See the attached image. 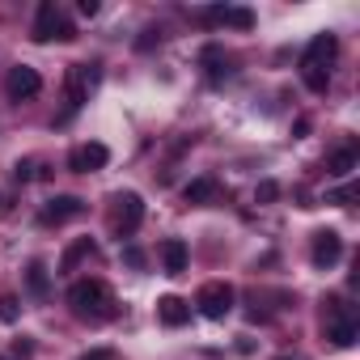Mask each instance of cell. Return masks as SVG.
I'll return each mask as SVG.
<instances>
[{"label": "cell", "instance_id": "1", "mask_svg": "<svg viewBox=\"0 0 360 360\" xmlns=\"http://www.w3.org/2000/svg\"><path fill=\"white\" fill-rule=\"evenodd\" d=\"M68 305H72L81 318H94V322H102V318L115 314V297H110V288H106L102 280H77V284L68 288Z\"/></svg>", "mask_w": 360, "mask_h": 360}, {"label": "cell", "instance_id": "2", "mask_svg": "<svg viewBox=\"0 0 360 360\" xmlns=\"http://www.w3.org/2000/svg\"><path fill=\"white\" fill-rule=\"evenodd\" d=\"M195 305H200V314L212 318V322L229 318V309H233V284H225V280H208V284L195 292Z\"/></svg>", "mask_w": 360, "mask_h": 360}, {"label": "cell", "instance_id": "3", "mask_svg": "<svg viewBox=\"0 0 360 360\" xmlns=\"http://www.w3.org/2000/svg\"><path fill=\"white\" fill-rule=\"evenodd\" d=\"M98 81H102V68L98 64H72L68 68V115H77L89 102V89Z\"/></svg>", "mask_w": 360, "mask_h": 360}, {"label": "cell", "instance_id": "4", "mask_svg": "<svg viewBox=\"0 0 360 360\" xmlns=\"http://www.w3.org/2000/svg\"><path fill=\"white\" fill-rule=\"evenodd\" d=\"M5 94H9L13 102L39 98V94H43V77H39V68H30V64H18V68H9V77H5Z\"/></svg>", "mask_w": 360, "mask_h": 360}, {"label": "cell", "instance_id": "5", "mask_svg": "<svg viewBox=\"0 0 360 360\" xmlns=\"http://www.w3.org/2000/svg\"><path fill=\"white\" fill-rule=\"evenodd\" d=\"M106 161H110V148L98 144V140H85V144H77V148L68 153V169H72V174H94V169H102Z\"/></svg>", "mask_w": 360, "mask_h": 360}, {"label": "cell", "instance_id": "6", "mask_svg": "<svg viewBox=\"0 0 360 360\" xmlns=\"http://www.w3.org/2000/svg\"><path fill=\"white\" fill-rule=\"evenodd\" d=\"M115 204H119L115 229H119V238H131V233L140 229V221H144V200H140L136 191H123V195H115Z\"/></svg>", "mask_w": 360, "mask_h": 360}, {"label": "cell", "instance_id": "7", "mask_svg": "<svg viewBox=\"0 0 360 360\" xmlns=\"http://www.w3.org/2000/svg\"><path fill=\"white\" fill-rule=\"evenodd\" d=\"M309 259H314V267H318V271H330V267L343 259V238H339L335 229L314 233V250H309Z\"/></svg>", "mask_w": 360, "mask_h": 360}, {"label": "cell", "instance_id": "8", "mask_svg": "<svg viewBox=\"0 0 360 360\" xmlns=\"http://www.w3.org/2000/svg\"><path fill=\"white\" fill-rule=\"evenodd\" d=\"M339 56V39L326 30V34H314L309 39V47H305V56H301V68H326L330 72V60Z\"/></svg>", "mask_w": 360, "mask_h": 360}, {"label": "cell", "instance_id": "9", "mask_svg": "<svg viewBox=\"0 0 360 360\" xmlns=\"http://www.w3.org/2000/svg\"><path fill=\"white\" fill-rule=\"evenodd\" d=\"M60 22H64L60 5H56V0H43L39 13H34V30H30V39H34V43H51L56 30H60Z\"/></svg>", "mask_w": 360, "mask_h": 360}, {"label": "cell", "instance_id": "10", "mask_svg": "<svg viewBox=\"0 0 360 360\" xmlns=\"http://www.w3.org/2000/svg\"><path fill=\"white\" fill-rule=\"evenodd\" d=\"M326 339H330L335 347H352V343H356V318H352V314H339V301H330Z\"/></svg>", "mask_w": 360, "mask_h": 360}, {"label": "cell", "instance_id": "11", "mask_svg": "<svg viewBox=\"0 0 360 360\" xmlns=\"http://www.w3.org/2000/svg\"><path fill=\"white\" fill-rule=\"evenodd\" d=\"M85 212V204L77 200V195H56V200H47V208H43V225H64V221H72V217H81Z\"/></svg>", "mask_w": 360, "mask_h": 360}, {"label": "cell", "instance_id": "12", "mask_svg": "<svg viewBox=\"0 0 360 360\" xmlns=\"http://www.w3.org/2000/svg\"><path fill=\"white\" fill-rule=\"evenodd\" d=\"M187 242L183 238H165L161 242V267H165V276H183L187 271Z\"/></svg>", "mask_w": 360, "mask_h": 360}, {"label": "cell", "instance_id": "13", "mask_svg": "<svg viewBox=\"0 0 360 360\" xmlns=\"http://www.w3.org/2000/svg\"><path fill=\"white\" fill-rule=\"evenodd\" d=\"M200 18H204V22L233 26V30H250V26H255V13H250V9H225V5H217V9H204Z\"/></svg>", "mask_w": 360, "mask_h": 360}, {"label": "cell", "instance_id": "14", "mask_svg": "<svg viewBox=\"0 0 360 360\" xmlns=\"http://www.w3.org/2000/svg\"><path fill=\"white\" fill-rule=\"evenodd\" d=\"M157 318H161L165 326H187V322H191V305H187L183 297H161V301H157Z\"/></svg>", "mask_w": 360, "mask_h": 360}, {"label": "cell", "instance_id": "15", "mask_svg": "<svg viewBox=\"0 0 360 360\" xmlns=\"http://www.w3.org/2000/svg\"><path fill=\"white\" fill-rule=\"evenodd\" d=\"M204 68H208V81H225V77H233V60L221 51V47H204Z\"/></svg>", "mask_w": 360, "mask_h": 360}, {"label": "cell", "instance_id": "16", "mask_svg": "<svg viewBox=\"0 0 360 360\" xmlns=\"http://www.w3.org/2000/svg\"><path fill=\"white\" fill-rule=\"evenodd\" d=\"M356 161H360V157H356V144H343V148H335V153H330L326 169H330L335 178H347V174L356 169Z\"/></svg>", "mask_w": 360, "mask_h": 360}, {"label": "cell", "instance_id": "17", "mask_svg": "<svg viewBox=\"0 0 360 360\" xmlns=\"http://www.w3.org/2000/svg\"><path fill=\"white\" fill-rule=\"evenodd\" d=\"M94 250H98V246H94L89 238H81V242H72V246L64 250V259H60V271H72V267H77L81 259H89Z\"/></svg>", "mask_w": 360, "mask_h": 360}, {"label": "cell", "instance_id": "18", "mask_svg": "<svg viewBox=\"0 0 360 360\" xmlns=\"http://www.w3.org/2000/svg\"><path fill=\"white\" fill-rule=\"evenodd\" d=\"M187 204H208L212 195H217V183H212V178H195V183H187Z\"/></svg>", "mask_w": 360, "mask_h": 360}, {"label": "cell", "instance_id": "19", "mask_svg": "<svg viewBox=\"0 0 360 360\" xmlns=\"http://www.w3.org/2000/svg\"><path fill=\"white\" fill-rule=\"evenodd\" d=\"M301 77H305V85L314 94H326V85H330V72L326 68H301Z\"/></svg>", "mask_w": 360, "mask_h": 360}, {"label": "cell", "instance_id": "20", "mask_svg": "<svg viewBox=\"0 0 360 360\" xmlns=\"http://www.w3.org/2000/svg\"><path fill=\"white\" fill-rule=\"evenodd\" d=\"M26 284H30V292H34V297H47V267H43V263H30Z\"/></svg>", "mask_w": 360, "mask_h": 360}, {"label": "cell", "instance_id": "21", "mask_svg": "<svg viewBox=\"0 0 360 360\" xmlns=\"http://www.w3.org/2000/svg\"><path fill=\"white\" fill-rule=\"evenodd\" d=\"M255 200H259V204H271V200H280V183H271V178H267V183H259Z\"/></svg>", "mask_w": 360, "mask_h": 360}, {"label": "cell", "instance_id": "22", "mask_svg": "<svg viewBox=\"0 0 360 360\" xmlns=\"http://www.w3.org/2000/svg\"><path fill=\"white\" fill-rule=\"evenodd\" d=\"M352 200H356V183H347V187H339V191L326 195V204H352Z\"/></svg>", "mask_w": 360, "mask_h": 360}, {"label": "cell", "instance_id": "23", "mask_svg": "<svg viewBox=\"0 0 360 360\" xmlns=\"http://www.w3.org/2000/svg\"><path fill=\"white\" fill-rule=\"evenodd\" d=\"M0 318H5V322H18V297H0Z\"/></svg>", "mask_w": 360, "mask_h": 360}, {"label": "cell", "instance_id": "24", "mask_svg": "<svg viewBox=\"0 0 360 360\" xmlns=\"http://www.w3.org/2000/svg\"><path fill=\"white\" fill-rule=\"evenodd\" d=\"M13 178H18V183H30V178H34V161H18L13 165Z\"/></svg>", "mask_w": 360, "mask_h": 360}, {"label": "cell", "instance_id": "25", "mask_svg": "<svg viewBox=\"0 0 360 360\" xmlns=\"http://www.w3.org/2000/svg\"><path fill=\"white\" fill-rule=\"evenodd\" d=\"M123 259H127V263H131V267H144V255H140V250H136V246H127V250H123Z\"/></svg>", "mask_w": 360, "mask_h": 360}, {"label": "cell", "instance_id": "26", "mask_svg": "<svg viewBox=\"0 0 360 360\" xmlns=\"http://www.w3.org/2000/svg\"><path fill=\"white\" fill-rule=\"evenodd\" d=\"M81 360H115V356H110V352H106V347H94V352H85V356H81Z\"/></svg>", "mask_w": 360, "mask_h": 360}, {"label": "cell", "instance_id": "27", "mask_svg": "<svg viewBox=\"0 0 360 360\" xmlns=\"http://www.w3.org/2000/svg\"><path fill=\"white\" fill-rule=\"evenodd\" d=\"M0 360H18V356H0Z\"/></svg>", "mask_w": 360, "mask_h": 360}]
</instances>
